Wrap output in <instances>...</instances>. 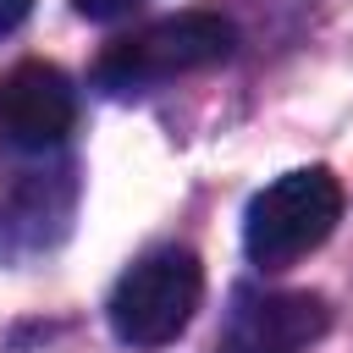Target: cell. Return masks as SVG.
<instances>
[{
  "instance_id": "cell-1",
  "label": "cell",
  "mask_w": 353,
  "mask_h": 353,
  "mask_svg": "<svg viewBox=\"0 0 353 353\" xmlns=\"http://www.w3.org/2000/svg\"><path fill=\"white\" fill-rule=\"evenodd\" d=\"M232 50H237V28L221 11H176V17H160V22L105 44V55L94 61V83L116 99H132L171 77L221 66V61H232Z\"/></svg>"
},
{
  "instance_id": "cell-2",
  "label": "cell",
  "mask_w": 353,
  "mask_h": 353,
  "mask_svg": "<svg viewBox=\"0 0 353 353\" xmlns=\"http://www.w3.org/2000/svg\"><path fill=\"white\" fill-rule=\"evenodd\" d=\"M342 221V182L325 165H298L265 182L243 210V248L259 270H287L314 254Z\"/></svg>"
},
{
  "instance_id": "cell-3",
  "label": "cell",
  "mask_w": 353,
  "mask_h": 353,
  "mask_svg": "<svg viewBox=\"0 0 353 353\" xmlns=\"http://www.w3.org/2000/svg\"><path fill=\"white\" fill-rule=\"evenodd\" d=\"M204 298V265L193 248H154L138 265L121 270L110 287V331L127 347H165L188 331L193 309Z\"/></svg>"
},
{
  "instance_id": "cell-4",
  "label": "cell",
  "mask_w": 353,
  "mask_h": 353,
  "mask_svg": "<svg viewBox=\"0 0 353 353\" xmlns=\"http://www.w3.org/2000/svg\"><path fill=\"white\" fill-rule=\"evenodd\" d=\"M331 325L320 292H259L243 287L226 309L215 353H309Z\"/></svg>"
},
{
  "instance_id": "cell-5",
  "label": "cell",
  "mask_w": 353,
  "mask_h": 353,
  "mask_svg": "<svg viewBox=\"0 0 353 353\" xmlns=\"http://www.w3.org/2000/svg\"><path fill=\"white\" fill-rule=\"evenodd\" d=\"M77 127V88L50 61H22L0 77V138L11 149L44 154L61 149Z\"/></svg>"
},
{
  "instance_id": "cell-6",
  "label": "cell",
  "mask_w": 353,
  "mask_h": 353,
  "mask_svg": "<svg viewBox=\"0 0 353 353\" xmlns=\"http://www.w3.org/2000/svg\"><path fill=\"white\" fill-rule=\"evenodd\" d=\"M138 6H143V0H72V11L88 17V22H116V17L138 11Z\"/></svg>"
},
{
  "instance_id": "cell-7",
  "label": "cell",
  "mask_w": 353,
  "mask_h": 353,
  "mask_svg": "<svg viewBox=\"0 0 353 353\" xmlns=\"http://www.w3.org/2000/svg\"><path fill=\"white\" fill-rule=\"evenodd\" d=\"M28 11H33V0H0V39H6L11 28H22Z\"/></svg>"
}]
</instances>
